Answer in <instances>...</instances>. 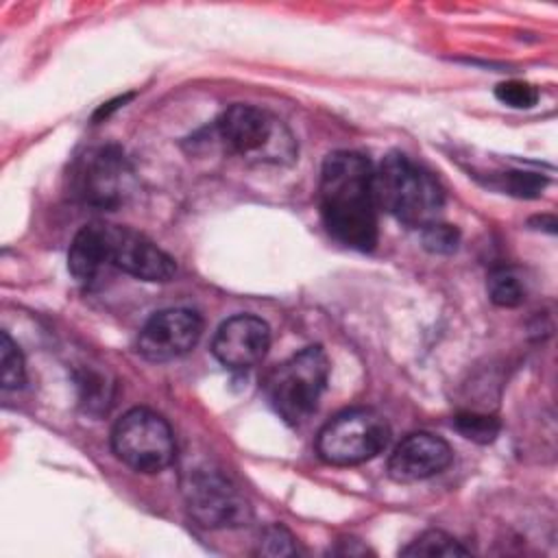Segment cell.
<instances>
[{"label": "cell", "instance_id": "cell-3", "mask_svg": "<svg viewBox=\"0 0 558 558\" xmlns=\"http://www.w3.org/2000/svg\"><path fill=\"white\" fill-rule=\"evenodd\" d=\"M329 360L320 347H305L270 371L264 392L272 410L288 423H305L318 408L327 386Z\"/></svg>", "mask_w": 558, "mask_h": 558}, {"label": "cell", "instance_id": "cell-13", "mask_svg": "<svg viewBox=\"0 0 558 558\" xmlns=\"http://www.w3.org/2000/svg\"><path fill=\"white\" fill-rule=\"evenodd\" d=\"M102 266H109L105 222H92L74 235L68 251V268L78 283H92Z\"/></svg>", "mask_w": 558, "mask_h": 558}, {"label": "cell", "instance_id": "cell-17", "mask_svg": "<svg viewBox=\"0 0 558 558\" xmlns=\"http://www.w3.org/2000/svg\"><path fill=\"white\" fill-rule=\"evenodd\" d=\"M453 427L473 442H493L499 432V421L488 414L477 412H462L453 418Z\"/></svg>", "mask_w": 558, "mask_h": 558}, {"label": "cell", "instance_id": "cell-15", "mask_svg": "<svg viewBox=\"0 0 558 558\" xmlns=\"http://www.w3.org/2000/svg\"><path fill=\"white\" fill-rule=\"evenodd\" d=\"M488 294L495 305L501 307H517L525 299V288L521 286L519 277L508 268H495L488 275Z\"/></svg>", "mask_w": 558, "mask_h": 558}, {"label": "cell", "instance_id": "cell-8", "mask_svg": "<svg viewBox=\"0 0 558 558\" xmlns=\"http://www.w3.org/2000/svg\"><path fill=\"white\" fill-rule=\"evenodd\" d=\"M190 514L205 527H240L251 521L244 495L218 471L196 469L183 480Z\"/></svg>", "mask_w": 558, "mask_h": 558}, {"label": "cell", "instance_id": "cell-11", "mask_svg": "<svg viewBox=\"0 0 558 558\" xmlns=\"http://www.w3.org/2000/svg\"><path fill=\"white\" fill-rule=\"evenodd\" d=\"M268 347L270 327L253 314H238L225 320L211 342L216 360L233 371H246L259 364Z\"/></svg>", "mask_w": 558, "mask_h": 558}, {"label": "cell", "instance_id": "cell-9", "mask_svg": "<svg viewBox=\"0 0 558 558\" xmlns=\"http://www.w3.org/2000/svg\"><path fill=\"white\" fill-rule=\"evenodd\" d=\"M203 331V320L194 310L170 307L155 312L137 336V351L150 362H168L190 353Z\"/></svg>", "mask_w": 558, "mask_h": 558}, {"label": "cell", "instance_id": "cell-21", "mask_svg": "<svg viewBox=\"0 0 558 558\" xmlns=\"http://www.w3.org/2000/svg\"><path fill=\"white\" fill-rule=\"evenodd\" d=\"M504 187L514 196H538L545 187V179L532 172H510L504 177Z\"/></svg>", "mask_w": 558, "mask_h": 558}, {"label": "cell", "instance_id": "cell-12", "mask_svg": "<svg viewBox=\"0 0 558 558\" xmlns=\"http://www.w3.org/2000/svg\"><path fill=\"white\" fill-rule=\"evenodd\" d=\"M453 460L449 442L429 432L408 434L390 453L388 475L395 482H421L445 471Z\"/></svg>", "mask_w": 558, "mask_h": 558}, {"label": "cell", "instance_id": "cell-19", "mask_svg": "<svg viewBox=\"0 0 558 558\" xmlns=\"http://www.w3.org/2000/svg\"><path fill=\"white\" fill-rule=\"evenodd\" d=\"M495 96L499 102L512 109H530L538 102V89L527 81H504L495 87Z\"/></svg>", "mask_w": 558, "mask_h": 558}, {"label": "cell", "instance_id": "cell-16", "mask_svg": "<svg viewBox=\"0 0 558 558\" xmlns=\"http://www.w3.org/2000/svg\"><path fill=\"white\" fill-rule=\"evenodd\" d=\"M0 377H2L4 390L22 388L26 381L24 357L20 353V347L11 340L7 331L0 333Z\"/></svg>", "mask_w": 558, "mask_h": 558}, {"label": "cell", "instance_id": "cell-7", "mask_svg": "<svg viewBox=\"0 0 558 558\" xmlns=\"http://www.w3.org/2000/svg\"><path fill=\"white\" fill-rule=\"evenodd\" d=\"M72 190L89 207L116 209L133 192L131 163L113 144L89 148L72 168Z\"/></svg>", "mask_w": 558, "mask_h": 558}, {"label": "cell", "instance_id": "cell-20", "mask_svg": "<svg viewBox=\"0 0 558 558\" xmlns=\"http://www.w3.org/2000/svg\"><path fill=\"white\" fill-rule=\"evenodd\" d=\"M460 242V231L447 222H432L423 229V246L429 253H438V255H447L453 253L458 248Z\"/></svg>", "mask_w": 558, "mask_h": 558}, {"label": "cell", "instance_id": "cell-6", "mask_svg": "<svg viewBox=\"0 0 558 558\" xmlns=\"http://www.w3.org/2000/svg\"><path fill=\"white\" fill-rule=\"evenodd\" d=\"M111 447L118 460L137 473H159L177 456L172 427L148 408H133L116 421Z\"/></svg>", "mask_w": 558, "mask_h": 558}, {"label": "cell", "instance_id": "cell-10", "mask_svg": "<svg viewBox=\"0 0 558 558\" xmlns=\"http://www.w3.org/2000/svg\"><path fill=\"white\" fill-rule=\"evenodd\" d=\"M107 264L144 281H168L177 272L174 259L146 235L118 225H105Z\"/></svg>", "mask_w": 558, "mask_h": 558}, {"label": "cell", "instance_id": "cell-18", "mask_svg": "<svg viewBox=\"0 0 558 558\" xmlns=\"http://www.w3.org/2000/svg\"><path fill=\"white\" fill-rule=\"evenodd\" d=\"M296 549V541L290 534V530H286L279 523H272L268 527H264L262 536H259V545H257V554L262 556H270V558H279V556H294Z\"/></svg>", "mask_w": 558, "mask_h": 558}, {"label": "cell", "instance_id": "cell-5", "mask_svg": "<svg viewBox=\"0 0 558 558\" xmlns=\"http://www.w3.org/2000/svg\"><path fill=\"white\" fill-rule=\"evenodd\" d=\"M390 440L388 421L371 408H351L336 414L316 436V453L327 464L351 466L373 460Z\"/></svg>", "mask_w": 558, "mask_h": 558}, {"label": "cell", "instance_id": "cell-4", "mask_svg": "<svg viewBox=\"0 0 558 558\" xmlns=\"http://www.w3.org/2000/svg\"><path fill=\"white\" fill-rule=\"evenodd\" d=\"M216 133L229 153L268 163L292 161L296 144L281 120L253 105H231L216 120Z\"/></svg>", "mask_w": 558, "mask_h": 558}, {"label": "cell", "instance_id": "cell-14", "mask_svg": "<svg viewBox=\"0 0 558 558\" xmlns=\"http://www.w3.org/2000/svg\"><path fill=\"white\" fill-rule=\"evenodd\" d=\"M466 554L469 549L462 547L453 536L445 534L442 530H427L401 549V556L410 558H453Z\"/></svg>", "mask_w": 558, "mask_h": 558}, {"label": "cell", "instance_id": "cell-2", "mask_svg": "<svg viewBox=\"0 0 558 558\" xmlns=\"http://www.w3.org/2000/svg\"><path fill=\"white\" fill-rule=\"evenodd\" d=\"M373 194L377 207L414 229L436 222L445 205L438 179L403 153L384 157L373 174Z\"/></svg>", "mask_w": 558, "mask_h": 558}, {"label": "cell", "instance_id": "cell-1", "mask_svg": "<svg viewBox=\"0 0 558 558\" xmlns=\"http://www.w3.org/2000/svg\"><path fill=\"white\" fill-rule=\"evenodd\" d=\"M373 163L355 150L327 155L318 201L327 231L344 246L371 251L377 244V203L373 194Z\"/></svg>", "mask_w": 558, "mask_h": 558}]
</instances>
